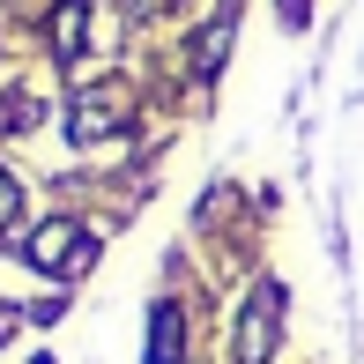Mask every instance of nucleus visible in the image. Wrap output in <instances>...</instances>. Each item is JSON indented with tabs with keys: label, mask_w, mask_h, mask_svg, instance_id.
I'll use <instances>...</instances> for the list:
<instances>
[{
	"label": "nucleus",
	"mask_w": 364,
	"mask_h": 364,
	"mask_svg": "<svg viewBox=\"0 0 364 364\" xmlns=\"http://www.w3.org/2000/svg\"><path fill=\"white\" fill-rule=\"evenodd\" d=\"M23 260L38 275H53V283H82V275L97 268V230L82 223V216H45L23 238Z\"/></svg>",
	"instance_id": "nucleus-1"
},
{
	"label": "nucleus",
	"mask_w": 364,
	"mask_h": 364,
	"mask_svg": "<svg viewBox=\"0 0 364 364\" xmlns=\"http://www.w3.org/2000/svg\"><path fill=\"white\" fill-rule=\"evenodd\" d=\"M283 305H290V290L275 283V275H260V283L238 297V320H230V364H275Z\"/></svg>",
	"instance_id": "nucleus-2"
},
{
	"label": "nucleus",
	"mask_w": 364,
	"mask_h": 364,
	"mask_svg": "<svg viewBox=\"0 0 364 364\" xmlns=\"http://www.w3.org/2000/svg\"><path fill=\"white\" fill-rule=\"evenodd\" d=\"M119 119H127V105H119L112 90H82L75 105H68V141H75V149H90V141H105Z\"/></svg>",
	"instance_id": "nucleus-3"
},
{
	"label": "nucleus",
	"mask_w": 364,
	"mask_h": 364,
	"mask_svg": "<svg viewBox=\"0 0 364 364\" xmlns=\"http://www.w3.org/2000/svg\"><path fill=\"white\" fill-rule=\"evenodd\" d=\"M149 364H186V305L178 297L149 305Z\"/></svg>",
	"instance_id": "nucleus-4"
},
{
	"label": "nucleus",
	"mask_w": 364,
	"mask_h": 364,
	"mask_svg": "<svg viewBox=\"0 0 364 364\" xmlns=\"http://www.w3.org/2000/svg\"><path fill=\"white\" fill-rule=\"evenodd\" d=\"M82 23H90V0H60V8H53V53L60 60L82 53Z\"/></svg>",
	"instance_id": "nucleus-5"
},
{
	"label": "nucleus",
	"mask_w": 364,
	"mask_h": 364,
	"mask_svg": "<svg viewBox=\"0 0 364 364\" xmlns=\"http://www.w3.org/2000/svg\"><path fill=\"white\" fill-rule=\"evenodd\" d=\"M223 45H230V15H216V23H208L201 38H193V75H201V82L223 68Z\"/></svg>",
	"instance_id": "nucleus-6"
},
{
	"label": "nucleus",
	"mask_w": 364,
	"mask_h": 364,
	"mask_svg": "<svg viewBox=\"0 0 364 364\" xmlns=\"http://www.w3.org/2000/svg\"><path fill=\"white\" fill-rule=\"evenodd\" d=\"M15 223H23V178L0 171V238H15Z\"/></svg>",
	"instance_id": "nucleus-7"
},
{
	"label": "nucleus",
	"mask_w": 364,
	"mask_h": 364,
	"mask_svg": "<svg viewBox=\"0 0 364 364\" xmlns=\"http://www.w3.org/2000/svg\"><path fill=\"white\" fill-rule=\"evenodd\" d=\"M312 15V0H283V23H305Z\"/></svg>",
	"instance_id": "nucleus-8"
},
{
	"label": "nucleus",
	"mask_w": 364,
	"mask_h": 364,
	"mask_svg": "<svg viewBox=\"0 0 364 364\" xmlns=\"http://www.w3.org/2000/svg\"><path fill=\"white\" fill-rule=\"evenodd\" d=\"M15 320H23V312H15V305H0V342L15 335Z\"/></svg>",
	"instance_id": "nucleus-9"
},
{
	"label": "nucleus",
	"mask_w": 364,
	"mask_h": 364,
	"mask_svg": "<svg viewBox=\"0 0 364 364\" xmlns=\"http://www.w3.org/2000/svg\"><path fill=\"white\" fill-rule=\"evenodd\" d=\"M30 364H53V357H30Z\"/></svg>",
	"instance_id": "nucleus-10"
}]
</instances>
